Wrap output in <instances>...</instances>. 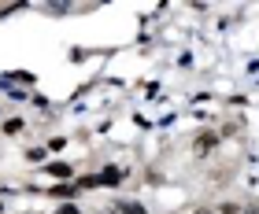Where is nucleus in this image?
<instances>
[{
	"label": "nucleus",
	"mask_w": 259,
	"mask_h": 214,
	"mask_svg": "<svg viewBox=\"0 0 259 214\" xmlns=\"http://www.w3.org/2000/svg\"><path fill=\"white\" fill-rule=\"evenodd\" d=\"M49 170H52L56 177H70V174H74V170H70V166H67V163H52V166H49Z\"/></svg>",
	"instance_id": "nucleus-2"
},
{
	"label": "nucleus",
	"mask_w": 259,
	"mask_h": 214,
	"mask_svg": "<svg viewBox=\"0 0 259 214\" xmlns=\"http://www.w3.org/2000/svg\"><path fill=\"white\" fill-rule=\"evenodd\" d=\"M4 129H8V133H19L22 122H19V118H8V126H4Z\"/></svg>",
	"instance_id": "nucleus-5"
},
{
	"label": "nucleus",
	"mask_w": 259,
	"mask_h": 214,
	"mask_svg": "<svg viewBox=\"0 0 259 214\" xmlns=\"http://www.w3.org/2000/svg\"><path fill=\"white\" fill-rule=\"evenodd\" d=\"M119 177H122L119 170H104L100 174V185H119Z\"/></svg>",
	"instance_id": "nucleus-1"
},
{
	"label": "nucleus",
	"mask_w": 259,
	"mask_h": 214,
	"mask_svg": "<svg viewBox=\"0 0 259 214\" xmlns=\"http://www.w3.org/2000/svg\"><path fill=\"white\" fill-rule=\"evenodd\" d=\"M122 210H126V214H145V207H141V203H122Z\"/></svg>",
	"instance_id": "nucleus-4"
},
{
	"label": "nucleus",
	"mask_w": 259,
	"mask_h": 214,
	"mask_svg": "<svg viewBox=\"0 0 259 214\" xmlns=\"http://www.w3.org/2000/svg\"><path fill=\"white\" fill-rule=\"evenodd\" d=\"M45 11H49V15H67L70 4H45Z\"/></svg>",
	"instance_id": "nucleus-3"
},
{
	"label": "nucleus",
	"mask_w": 259,
	"mask_h": 214,
	"mask_svg": "<svg viewBox=\"0 0 259 214\" xmlns=\"http://www.w3.org/2000/svg\"><path fill=\"white\" fill-rule=\"evenodd\" d=\"M56 214H78V207H74V203H67V207H60Z\"/></svg>",
	"instance_id": "nucleus-6"
},
{
	"label": "nucleus",
	"mask_w": 259,
	"mask_h": 214,
	"mask_svg": "<svg viewBox=\"0 0 259 214\" xmlns=\"http://www.w3.org/2000/svg\"><path fill=\"white\" fill-rule=\"evenodd\" d=\"M244 214H259V210H244Z\"/></svg>",
	"instance_id": "nucleus-7"
},
{
	"label": "nucleus",
	"mask_w": 259,
	"mask_h": 214,
	"mask_svg": "<svg viewBox=\"0 0 259 214\" xmlns=\"http://www.w3.org/2000/svg\"><path fill=\"white\" fill-rule=\"evenodd\" d=\"M200 214H204V210H200Z\"/></svg>",
	"instance_id": "nucleus-8"
}]
</instances>
